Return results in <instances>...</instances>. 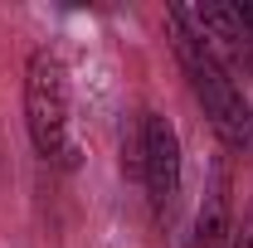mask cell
I'll list each match as a JSON object with an SVG mask.
<instances>
[{
  "label": "cell",
  "instance_id": "1",
  "mask_svg": "<svg viewBox=\"0 0 253 248\" xmlns=\"http://www.w3.org/2000/svg\"><path fill=\"white\" fill-rule=\"evenodd\" d=\"M166 25H170V39H175V59L185 68V78L195 88V97H200L210 126L219 131V141L234 146V151H253V102L234 83V73L224 68V59L210 49V39L200 34L195 5H170Z\"/></svg>",
  "mask_w": 253,
  "mask_h": 248
},
{
  "label": "cell",
  "instance_id": "2",
  "mask_svg": "<svg viewBox=\"0 0 253 248\" xmlns=\"http://www.w3.org/2000/svg\"><path fill=\"white\" fill-rule=\"evenodd\" d=\"M68 68L54 49H34L25 68V126H30L34 151L54 165H73V117H68Z\"/></svg>",
  "mask_w": 253,
  "mask_h": 248
},
{
  "label": "cell",
  "instance_id": "6",
  "mask_svg": "<svg viewBox=\"0 0 253 248\" xmlns=\"http://www.w3.org/2000/svg\"><path fill=\"white\" fill-rule=\"evenodd\" d=\"M234 15H239V25H244V34L253 39V0H244V5H234Z\"/></svg>",
  "mask_w": 253,
  "mask_h": 248
},
{
  "label": "cell",
  "instance_id": "4",
  "mask_svg": "<svg viewBox=\"0 0 253 248\" xmlns=\"http://www.w3.org/2000/svg\"><path fill=\"white\" fill-rule=\"evenodd\" d=\"M229 195H234L229 165H224V161H214V170H210V190H205L200 214H195V248H229V234H234Z\"/></svg>",
  "mask_w": 253,
  "mask_h": 248
},
{
  "label": "cell",
  "instance_id": "3",
  "mask_svg": "<svg viewBox=\"0 0 253 248\" xmlns=\"http://www.w3.org/2000/svg\"><path fill=\"white\" fill-rule=\"evenodd\" d=\"M141 180L156 209H170L180 195V136L161 112H141Z\"/></svg>",
  "mask_w": 253,
  "mask_h": 248
},
{
  "label": "cell",
  "instance_id": "5",
  "mask_svg": "<svg viewBox=\"0 0 253 248\" xmlns=\"http://www.w3.org/2000/svg\"><path fill=\"white\" fill-rule=\"evenodd\" d=\"M229 248H253V200L244 205V214L234 219V234H229Z\"/></svg>",
  "mask_w": 253,
  "mask_h": 248
}]
</instances>
